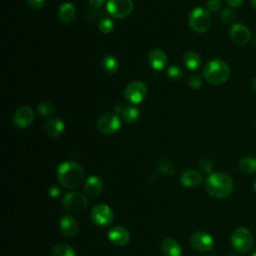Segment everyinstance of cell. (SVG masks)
Listing matches in <instances>:
<instances>
[{"label": "cell", "mask_w": 256, "mask_h": 256, "mask_svg": "<svg viewBox=\"0 0 256 256\" xmlns=\"http://www.w3.org/2000/svg\"><path fill=\"white\" fill-rule=\"evenodd\" d=\"M90 217L94 224L106 226L113 221V211L106 204H97L92 208Z\"/></svg>", "instance_id": "cell-10"}, {"label": "cell", "mask_w": 256, "mask_h": 256, "mask_svg": "<svg viewBox=\"0 0 256 256\" xmlns=\"http://www.w3.org/2000/svg\"><path fill=\"white\" fill-rule=\"evenodd\" d=\"M140 114V110L135 106H124L123 111L121 112L123 120L129 124H133L138 121Z\"/></svg>", "instance_id": "cell-25"}, {"label": "cell", "mask_w": 256, "mask_h": 256, "mask_svg": "<svg viewBox=\"0 0 256 256\" xmlns=\"http://www.w3.org/2000/svg\"><path fill=\"white\" fill-rule=\"evenodd\" d=\"M108 239L117 246H124L130 240L129 231L123 226H115L108 233Z\"/></svg>", "instance_id": "cell-14"}, {"label": "cell", "mask_w": 256, "mask_h": 256, "mask_svg": "<svg viewBox=\"0 0 256 256\" xmlns=\"http://www.w3.org/2000/svg\"><path fill=\"white\" fill-rule=\"evenodd\" d=\"M76 9L72 3H63L58 9V17L61 22L71 23L75 19Z\"/></svg>", "instance_id": "cell-21"}, {"label": "cell", "mask_w": 256, "mask_h": 256, "mask_svg": "<svg viewBox=\"0 0 256 256\" xmlns=\"http://www.w3.org/2000/svg\"><path fill=\"white\" fill-rule=\"evenodd\" d=\"M188 23L190 28L196 33H204L211 26V16L207 10L201 7L194 8L189 16Z\"/></svg>", "instance_id": "cell-4"}, {"label": "cell", "mask_w": 256, "mask_h": 256, "mask_svg": "<svg viewBox=\"0 0 256 256\" xmlns=\"http://www.w3.org/2000/svg\"><path fill=\"white\" fill-rule=\"evenodd\" d=\"M183 64L189 70H192V71L198 70L201 66V57L196 52H193V51L187 52L183 56Z\"/></svg>", "instance_id": "cell-22"}, {"label": "cell", "mask_w": 256, "mask_h": 256, "mask_svg": "<svg viewBox=\"0 0 256 256\" xmlns=\"http://www.w3.org/2000/svg\"><path fill=\"white\" fill-rule=\"evenodd\" d=\"M250 256H256V251H255V252H253V253H252Z\"/></svg>", "instance_id": "cell-43"}, {"label": "cell", "mask_w": 256, "mask_h": 256, "mask_svg": "<svg viewBox=\"0 0 256 256\" xmlns=\"http://www.w3.org/2000/svg\"><path fill=\"white\" fill-rule=\"evenodd\" d=\"M133 0H108L106 10L110 16L117 19L128 17L133 11Z\"/></svg>", "instance_id": "cell-7"}, {"label": "cell", "mask_w": 256, "mask_h": 256, "mask_svg": "<svg viewBox=\"0 0 256 256\" xmlns=\"http://www.w3.org/2000/svg\"><path fill=\"white\" fill-rule=\"evenodd\" d=\"M253 46H254V48L256 49V39H255V41H254V43H253Z\"/></svg>", "instance_id": "cell-42"}, {"label": "cell", "mask_w": 256, "mask_h": 256, "mask_svg": "<svg viewBox=\"0 0 256 256\" xmlns=\"http://www.w3.org/2000/svg\"><path fill=\"white\" fill-rule=\"evenodd\" d=\"M253 189H254V191H255V193H256V180H255V182H254V184H253Z\"/></svg>", "instance_id": "cell-41"}, {"label": "cell", "mask_w": 256, "mask_h": 256, "mask_svg": "<svg viewBox=\"0 0 256 256\" xmlns=\"http://www.w3.org/2000/svg\"><path fill=\"white\" fill-rule=\"evenodd\" d=\"M27 3L29 4L30 7L34 9H42L46 3V0H27Z\"/></svg>", "instance_id": "cell-35"}, {"label": "cell", "mask_w": 256, "mask_h": 256, "mask_svg": "<svg viewBox=\"0 0 256 256\" xmlns=\"http://www.w3.org/2000/svg\"><path fill=\"white\" fill-rule=\"evenodd\" d=\"M202 84H203V79L200 75H197V74L190 76L187 80V85L191 89H198L202 86Z\"/></svg>", "instance_id": "cell-32"}, {"label": "cell", "mask_w": 256, "mask_h": 256, "mask_svg": "<svg viewBox=\"0 0 256 256\" xmlns=\"http://www.w3.org/2000/svg\"><path fill=\"white\" fill-rule=\"evenodd\" d=\"M225 1H226V3H227L229 6L236 8V7H240V6L242 5V3H243L244 0H225Z\"/></svg>", "instance_id": "cell-38"}, {"label": "cell", "mask_w": 256, "mask_h": 256, "mask_svg": "<svg viewBox=\"0 0 256 256\" xmlns=\"http://www.w3.org/2000/svg\"><path fill=\"white\" fill-rule=\"evenodd\" d=\"M48 194H49L51 197H53V198L58 197L59 194H60V189H59L57 186H55V185L50 186V187L48 188Z\"/></svg>", "instance_id": "cell-37"}, {"label": "cell", "mask_w": 256, "mask_h": 256, "mask_svg": "<svg viewBox=\"0 0 256 256\" xmlns=\"http://www.w3.org/2000/svg\"><path fill=\"white\" fill-rule=\"evenodd\" d=\"M101 65H102V68L104 69V71L107 72L108 74H114L119 69L118 59L111 54H107L103 57Z\"/></svg>", "instance_id": "cell-24"}, {"label": "cell", "mask_w": 256, "mask_h": 256, "mask_svg": "<svg viewBox=\"0 0 256 256\" xmlns=\"http://www.w3.org/2000/svg\"><path fill=\"white\" fill-rule=\"evenodd\" d=\"M220 18H221L222 22L229 24V23H232L236 19V13L233 9L226 8V9L222 10V12L220 14Z\"/></svg>", "instance_id": "cell-31"}, {"label": "cell", "mask_w": 256, "mask_h": 256, "mask_svg": "<svg viewBox=\"0 0 256 256\" xmlns=\"http://www.w3.org/2000/svg\"><path fill=\"white\" fill-rule=\"evenodd\" d=\"M147 96L146 85L139 80L130 82L124 90V97L132 104L141 103Z\"/></svg>", "instance_id": "cell-9"}, {"label": "cell", "mask_w": 256, "mask_h": 256, "mask_svg": "<svg viewBox=\"0 0 256 256\" xmlns=\"http://www.w3.org/2000/svg\"><path fill=\"white\" fill-rule=\"evenodd\" d=\"M34 120V112L29 106L19 107L13 114V123L18 128L29 127Z\"/></svg>", "instance_id": "cell-12"}, {"label": "cell", "mask_w": 256, "mask_h": 256, "mask_svg": "<svg viewBox=\"0 0 256 256\" xmlns=\"http://www.w3.org/2000/svg\"><path fill=\"white\" fill-rule=\"evenodd\" d=\"M190 245L197 251L207 252L212 250L214 246L213 238L206 232L198 231L191 235Z\"/></svg>", "instance_id": "cell-11"}, {"label": "cell", "mask_w": 256, "mask_h": 256, "mask_svg": "<svg viewBox=\"0 0 256 256\" xmlns=\"http://www.w3.org/2000/svg\"><path fill=\"white\" fill-rule=\"evenodd\" d=\"M102 190H103V182L99 177L92 175L86 179L84 184V191L89 197H92V198L98 197L101 194Z\"/></svg>", "instance_id": "cell-17"}, {"label": "cell", "mask_w": 256, "mask_h": 256, "mask_svg": "<svg viewBox=\"0 0 256 256\" xmlns=\"http://www.w3.org/2000/svg\"><path fill=\"white\" fill-rule=\"evenodd\" d=\"M254 244V236L247 228H237L231 235V245L239 253L248 252Z\"/></svg>", "instance_id": "cell-5"}, {"label": "cell", "mask_w": 256, "mask_h": 256, "mask_svg": "<svg viewBox=\"0 0 256 256\" xmlns=\"http://www.w3.org/2000/svg\"><path fill=\"white\" fill-rule=\"evenodd\" d=\"M65 129L64 122L59 118H53L47 121L44 125V132L50 138L59 137Z\"/></svg>", "instance_id": "cell-18"}, {"label": "cell", "mask_w": 256, "mask_h": 256, "mask_svg": "<svg viewBox=\"0 0 256 256\" xmlns=\"http://www.w3.org/2000/svg\"><path fill=\"white\" fill-rule=\"evenodd\" d=\"M229 256H237V255H234V254H231V255H229Z\"/></svg>", "instance_id": "cell-44"}, {"label": "cell", "mask_w": 256, "mask_h": 256, "mask_svg": "<svg viewBox=\"0 0 256 256\" xmlns=\"http://www.w3.org/2000/svg\"><path fill=\"white\" fill-rule=\"evenodd\" d=\"M62 204L64 208L72 213H79L86 209L88 205L87 198L80 192H68L64 195Z\"/></svg>", "instance_id": "cell-8"}, {"label": "cell", "mask_w": 256, "mask_h": 256, "mask_svg": "<svg viewBox=\"0 0 256 256\" xmlns=\"http://www.w3.org/2000/svg\"><path fill=\"white\" fill-rule=\"evenodd\" d=\"M166 74L168 76V78H170L171 80H180L183 76V70L180 66H177V65H171L168 67L167 71H166Z\"/></svg>", "instance_id": "cell-29"}, {"label": "cell", "mask_w": 256, "mask_h": 256, "mask_svg": "<svg viewBox=\"0 0 256 256\" xmlns=\"http://www.w3.org/2000/svg\"><path fill=\"white\" fill-rule=\"evenodd\" d=\"M161 250L166 256H180L182 249L180 244L173 238H166L161 243Z\"/></svg>", "instance_id": "cell-20"}, {"label": "cell", "mask_w": 256, "mask_h": 256, "mask_svg": "<svg viewBox=\"0 0 256 256\" xmlns=\"http://www.w3.org/2000/svg\"><path fill=\"white\" fill-rule=\"evenodd\" d=\"M232 178L224 172L211 173L205 180L206 192L215 198H224L233 191Z\"/></svg>", "instance_id": "cell-1"}, {"label": "cell", "mask_w": 256, "mask_h": 256, "mask_svg": "<svg viewBox=\"0 0 256 256\" xmlns=\"http://www.w3.org/2000/svg\"><path fill=\"white\" fill-rule=\"evenodd\" d=\"M98 28L102 33L109 34L114 30V22L110 18H103L99 21Z\"/></svg>", "instance_id": "cell-30"}, {"label": "cell", "mask_w": 256, "mask_h": 256, "mask_svg": "<svg viewBox=\"0 0 256 256\" xmlns=\"http://www.w3.org/2000/svg\"><path fill=\"white\" fill-rule=\"evenodd\" d=\"M199 165H200L201 169L206 173H211V171L213 170V162L211 159H209L207 157L202 158L199 162Z\"/></svg>", "instance_id": "cell-33"}, {"label": "cell", "mask_w": 256, "mask_h": 256, "mask_svg": "<svg viewBox=\"0 0 256 256\" xmlns=\"http://www.w3.org/2000/svg\"><path fill=\"white\" fill-rule=\"evenodd\" d=\"M252 86H253V89H254V91L256 92V77L253 79V81H252Z\"/></svg>", "instance_id": "cell-39"}, {"label": "cell", "mask_w": 256, "mask_h": 256, "mask_svg": "<svg viewBox=\"0 0 256 256\" xmlns=\"http://www.w3.org/2000/svg\"><path fill=\"white\" fill-rule=\"evenodd\" d=\"M52 256H75V251L73 247L68 244H58L51 252Z\"/></svg>", "instance_id": "cell-27"}, {"label": "cell", "mask_w": 256, "mask_h": 256, "mask_svg": "<svg viewBox=\"0 0 256 256\" xmlns=\"http://www.w3.org/2000/svg\"><path fill=\"white\" fill-rule=\"evenodd\" d=\"M168 62L167 55L161 49H153L148 55V63L154 70H162L166 67Z\"/></svg>", "instance_id": "cell-15"}, {"label": "cell", "mask_w": 256, "mask_h": 256, "mask_svg": "<svg viewBox=\"0 0 256 256\" xmlns=\"http://www.w3.org/2000/svg\"><path fill=\"white\" fill-rule=\"evenodd\" d=\"M57 177L64 187L75 189L81 185L84 179V171L75 162H63L57 169Z\"/></svg>", "instance_id": "cell-2"}, {"label": "cell", "mask_w": 256, "mask_h": 256, "mask_svg": "<svg viewBox=\"0 0 256 256\" xmlns=\"http://www.w3.org/2000/svg\"><path fill=\"white\" fill-rule=\"evenodd\" d=\"M156 168L158 171L165 175H172L174 173V166L170 160L161 158L156 162Z\"/></svg>", "instance_id": "cell-28"}, {"label": "cell", "mask_w": 256, "mask_h": 256, "mask_svg": "<svg viewBox=\"0 0 256 256\" xmlns=\"http://www.w3.org/2000/svg\"><path fill=\"white\" fill-rule=\"evenodd\" d=\"M206 6L210 12L215 13V12H218L221 8V1L220 0H208L206 3Z\"/></svg>", "instance_id": "cell-34"}, {"label": "cell", "mask_w": 256, "mask_h": 256, "mask_svg": "<svg viewBox=\"0 0 256 256\" xmlns=\"http://www.w3.org/2000/svg\"><path fill=\"white\" fill-rule=\"evenodd\" d=\"M78 223L76 219L70 215H65L60 220V230L66 237H72L78 232Z\"/></svg>", "instance_id": "cell-19"}, {"label": "cell", "mask_w": 256, "mask_h": 256, "mask_svg": "<svg viewBox=\"0 0 256 256\" xmlns=\"http://www.w3.org/2000/svg\"><path fill=\"white\" fill-rule=\"evenodd\" d=\"M251 3H252V5L256 8V0H251Z\"/></svg>", "instance_id": "cell-40"}, {"label": "cell", "mask_w": 256, "mask_h": 256, "mask_svg": "<svg viewBox=\"0 0 256 256\" xmlns=\"http://www.w3.org/2000/svg\"><path fill=\"white\" fill-rule=\"evenodd\" d=\"M96 127L101 134L113 135L121 128V119L116 113H106L98 118Z\"/></svg>", "instance_id": "cell-6"}, {"label": "cell", "mask_w": 256, "mask_h": 256, "mask_svg": "<svg viewBox=\"0 0 256 256\" xmlns=\"http://www.w3.org/2000/svg\"><path fill=\"white\" fill-rule=\"evenodd\" d=\"M239 170L246 175H251L256 172V158L252 156L243 157L238 164Z\"/></svg>", "instance_id": "cell-23"}, {"label": "cell", "mask_w": 256, "mask_h": 256, "mask_svg": "<svg viewBox=\"0 0 256 256\" xmlns=\"http://www.w3.org/2000/svg\"><path fill=\"white\" fill-rule=\"evenodd\" d=\"M36 110L37 113L42 117H51L55 113L56 107L52 101L45 100L37 105Z\"/></svg>", "instance_id": "cell-26"}, {"label": "cell", "mask_w": 256, "mask_h": 256, "mask_svg": "<svg viewBox=\"0 0 256 256\" xmlns=\"http://www.w3.org/2000/svg\"><path fill=\"white\" fill-rule=\"evenodd\" d=\"M230 76L228 64L221 59H212L207 62L203 68L204 79L212 85H221L225 83Z\"/></svg>", "instance_id": "cell-3"}, {"label": "cell", "mask_w": 256, "mask_h": 256, "mask_svg": "<svg viewBox=\"0 0 256 256\" xmlns=\"http://www.w3.org/2000/svg\"><path fill=\"white\" fill-rule=\"evenodd\" d=\"M105 0H88L89 5L94 9H99L104 5Z\"/></svg>", "instance_id": "cell-36"}, {"label": "cell", "mask_w": 256, "mask_h": 256, "mask_svg": "<svg viewBox=\"0 0 256 256\" xmlns=\"http://www.w3.org/2000/svg\"><path fill=\"white\" fill-rule=\"evenodd\" d=\"M230 39L237 45H245L251 38L250 30L243 24H233L229 29Z\"/></svg>", "instance_id": "cell-13"}, {"label": "cell", "mask_w": 256, "mask_h": 256, "mask_svg": "<svg viewBox=\"0 0 256 256\" xmlns=\"http://www.w3.org/2000/svg\"><path fill=\"white\" fill-rule=\"evenodd\" d=\"M180 182L184 187L195 188L202 183V175L197 170L188 169L181 174Z\"/></svg>", "instance_id": "cell-16"}]
</instances>
